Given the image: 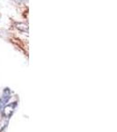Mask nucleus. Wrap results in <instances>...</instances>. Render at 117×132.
<instances>
[{"mask_svg": "<svg viewBox=\"0 0 117 132\" xmlns=\"http://www.w3.org/2000/svg\"><path fill=\"white\" fill-rule=\"evenodd\" d=\"M13 1H15V2H17V3H20V2H22L23 0H13Z\"/></svg>", "mask_w": 117, "mask_h": 132, "instance_id": "20e7f679", "label": "nucleus"}, {"mask_svg": "<svg viewBox=\"0 0 117 132\" xmlns=\"http://www.w3.org/2000/svg\"><path fill=\"white\" fill-rule=\"evenodd\" d=\"M11 98V91L9 90V88H5V90H4V93H3V96L0 100H1L2 103L4 104V106H5V104H6L8 102V101L10 100Z\"/></svg>", "mask_w": 117, "mask_h": 132, "instance_id": "f03ea898", "label": "nucleus"}, {"mask_svg": "<svg viewBox=\"0 0 117 132\" xmlns=\"http://www.w3.org/2000/svg\"><path fill=\"white\" fill-rule=\"evenodd\" d=\"M7 124H8V119H7V120L3 119V120L0 121V132L4 130V129L7 126Z\"/></svg>", "mask_w": 117, "mask_h": 132, "instance_id": "7ed1b4c3", "label": "nucleus"}, {"mask_svg": "<svg viewBox=\"0 0 117 132\" xmlns=\"http://www.w3.org/2000/svg\"><path fill=\"white\" fill-rule=\"evenodd\" d=\"M16 107H17V102H12V103H10V104H7V105L4 106L3 110H2L3 116L5 117L6 119H9L10 117L12 116Z\"/></svg>", "mask_w": 117, "mask_h": 132, "instance_id": "f257e3e1", "label": "nucleus"}]
</instances>
